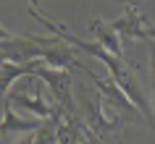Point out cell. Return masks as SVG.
<instances>
[{
	"instance_id": "6da1fadb",
	"label": "cell",
	"mask_w": 155,
	"mask_h": 144,
	"mask_svg": "<svg viewBox=\"0 0 155 144\" xmlns=\"http://www.w3.org/2000/svg\"><path fill=\"white\" fill-rule=\"evenodd\" d=\"M48 42L50 40H45V37H21V34H11L3 29V58L13 60V63L40 60Z\"/></svg>"
},
{
	"instance_id": "7a4b0ae2",
	"label": "cell",
	"mask_w": 155,
	"mask_h": 144,
	"mask_svg": "<svg viewBox=\"0 0 155 144\" xmlns=\"http://www.w3.org/2000/svg\"><path fill=\"white\" fill-rule=\"evenodd\" d=\"M34 76L40 81H45L50 87V92L55 94L58 105L71 110V71H61V68H53L45 60H37V68H34Z\"/></svg>"
},
{
	"instance_id": "3957f363",
	"label": "cell",
	"mask_w": 155,
	"mask_h": 144,
	"mask_svg": "<svg viewBox=\"0 0 155 144\" xmlns=\"http://www.w3.org/2000/svg\"><path fill=\"white\" fill-rule=\"evenodd\" d=\"M87 115H90V126H92V131H95V134H100V136L118 131V126L126 120L121 113H116L113 107L105 102V97L100 94V92L92 97V102L87 105Z\"/></svg>"
},
{
	"instance_id": "277c9868",
	"label": "cell",
	"mask_w": 155,
	"mask_h": 144,
	"mask_svg": "<svg viewBox=\"0 0 155 144\" xmlns=\"http://www.w3.org/2000/svg\"><path fill=\"white\" fill-rule=\"evenodd\" d=\"M87 76H92V84L97 87V92L105 97V102L110 105L116 113H121L124 118H129V115H137V113H139V107L131 102L129 94H126L113 79H100L97 73H92V71H87Z\"/></svg>"
},
{
	"instance_id": "5b68a950",
	"label": "cell",
	"mask_w": 155,
	"mask_h": 144,
	"mask_svg": "<svg viewBox=\"0 0 155 144\" xmlns=\"http://www.w3.org/2000/svg\"><path fill=\"white\" fill-rule=\"evenodd\" d=\"M113 26L118 29V34L121 37H126V40H150V29H153V24L147 21L145 16H142V11H139L137 3H129V8L124 11L121 18H116Z\"/></svg>"
},
{
	"instance_id": "8992f818",
	"label": "cell",
	"mask_w": 155,
	"mask_h": 144,
	"mask_svg": "<svg viewBox=\"0 0 155 144\" xmlns=\"http://www.w3.org/2000/svg\"><path fill=\"white\" fill-rule=\"evenodd\" d=\"M74 55H76V53L71 50V45H68V42H63L61 37H55V40H50L48 45H45L42 60H45L48 66H53V68H61V71H74V68L84 71L82 63H79Z\"/></svg>"
},
{
	"instance_id": "52a82bcc",
	"label": "cell",
	"mask_w": 155,
	"mask_h": 144,
	"mask_svg": "<svg viewBox=\"0 0 155 144\" xmlns=\"http://www.w3.org/2000/svg\"><path fill=\"white\" fill-rule=\"evenodd\" d=\"M5 100H8L13 107H21V110H29L32 115H37V118H53L55 115V110L50 107L48 102H45V97H42L40 89H34L32 97L26 94V92H21V89H16V92H5Z\"/></svg>"
},
{
	"instance_id": "ba28073f",
	"label": "cell",
	"mask_w": 155,
	"mask_h": 144,
	"mask_svg": "<svg viewBox=\"0 0 155 144\" xmlns=\"http://www.w3.org/2000/svg\"><path fill=\"white\" fill-rule=\"evenodd\" d=\"M90 34L95 37V42H100L108 53H113V55L124 58V45H121V34L116 29L113 24H108L103 18H92L90 21Z\"/></svg>"
},
{
	"instance_id": "9c48e42d",
	"label": "cell",
	"mask_w": 155,
	"mask_h": 144,
	"mask_svg": "<svg viewBox=\"0 0 155 144\" xmlns=\"http://www.w3.org/2000/svg\"><path fill=\"white\" fill-rule=\"evenodd\" d=\"M13 105L5 100V105H3V134L5 136H13V134H32V131H37V128H42L45 126V120L42 118H18L16 113L11 110Z\"/></svg>"
},
{
	"instance_id": "30bf717a",
	"label": "cell",
	"mask_w": 155,
	"mask_h": 144,
	"mask_svg": "<svg viewBox=\"0 0 155 144\" xmlns=\"http://www.w3.org/2000/svg\"><path fill=\"white\" fill-rule=\"evenodd\" d=\"M34 68H37V60L32 63H13V60H5L3 63V94L8 92V87L18 76H34Z\"/></svg>"
},
{
	"instance_id": "8fae6325",
	"label": "cell",
	"mask_w": 155,
	"mask_h": 144,
	"mask_svg": "<svg viewBox=\"0 0 155 144\" xmlns=\"http://www.w3.org/2000/svg\"><path fill=\"white\" fill-rule=\"evenodd\" d=\"M110 3H139V0H110Z\"/></svg>"
}]
</instances>
